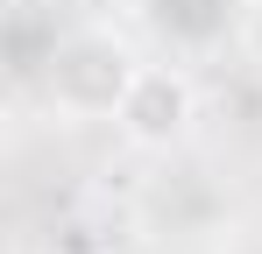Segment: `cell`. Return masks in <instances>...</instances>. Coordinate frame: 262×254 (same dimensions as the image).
<instances>
[{"label":"cell","instance_id":"1","mask_svg":"<svg viewBox=\"0 0 262 254\" xmlns=\"http://www.w3.org/2000/svg\"><path fill=\"white\" fill-rule=\"evenodd\" d=\"M135 71H142V57H135L128 36L71 29V36L50 42V57H43V92L64 120H114L128 85H135Z\"/></svg>","mask_w":262,"mask_h":254},{"label":"cell","instance_id":"2","mask_svg":"<svg viewBox=\"0 0 262 254\" xmlns=\"http://www.w3.org/2000/svg\"><path fill=\"white\" fill-rule=\"evenodd\" d=\"M191 120H199V85L184 78L177 64H142L128 99H121V113H114L121 141L149 148V156H170L177 141L191 134Z\"/></svg>","mask_w":262,"mask_h":254},{"label":"cell","instance_id":"3","mask_svg":"<svg viewBox=\"0 0 262 254\" xmlns=\"http://www.w3.org/2000/svg\"><path fill=\"white\" fill-rule=\"evenodd\" d=\"M149 21L177 42H213L234 21V0H149Z\"/></svg>","mask_w":262,"mask_h":254}]
</instances>
